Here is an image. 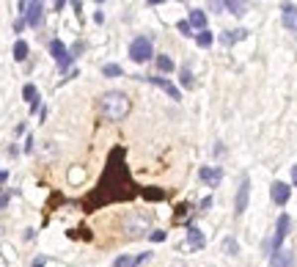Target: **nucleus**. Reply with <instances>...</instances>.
I'll use <instances>...</instances> for the list:
<instances>
[{
	"label": "nucleus",
	"mask_w": 297,
	"mask_h": 267,
	"mask_svg": "<svg viewBox=\"0 0 297 267\" xmlns=\"http://www.w3.org/2000/svg\"><path fill=\"white\" fill-rule=\"evenodd\" d=\"M130 107H132L130 96L121 94V91H107V94L99 99V113L107 121H121L127 113H130Z\"/></svg>",
	"instance_id": "obj_1"
},
{
	"label": "nucleus",
	"mask_w": 297,
	"mask_h": 267,
	"mask_svg": "<svg viewBox=\"0 0 297 267\" xmlns=\"http://www.w3.org/2000/svg\"><path fill=\"white\" fill-rule=\"evenodd\" d=\"M289 215H281L278 220H275V234H273V240H270V256L275 254V251H281V245H284V240H286V232H289Z\"/></svg>",
	"instance_id": "obj_4"
},
{
	"label": "nucleus",
	"mask_w": 297,
	"mask_h": 267,
	"mask_svg": "<svg viewBox=\"0 0 297 267\" xmlns=\"http://www.w3.org/2000/svg\"><path fill=\"white\" fill-rule=\"evenodd\" d=\"M50 55H53L55 61H58V69L64 72V69H69V64H72V53H66V47L55 39V42H50Z\"/></svg>",
	"instance_id": "obj_7"
},
{
	"label": "nucleus",
	"mask_w": 297,
	"mask_h": 267,
	"mask_svg": "<svg viewBox=\"0 0 297 267\" xmlns=\"http://www.w3.org/2000/svg\"><path fill=\"white\" fill-rule=\"evenodd\" d=\"M6 204H8V198H6V196H0V209H6Z\"/></svg>",
	"instance_id": "obj_36"
},
{
	"label": "nucleus",
	"mask_w": 297,
	"mask_h": 267,
	"mask_svg": "<svg viewBox=\"0 0 297 267\" xmlns=\"http://www.w3.org/2000/svg\"><path fill=\"white\" fill-rule=\"evenodd\" d=\"M53 3H55V11H61V8L66 6V0H53Z\"/></svg>",
	"instance_id": "obj_34"
},
{
	"label": "nucleus",
	"mask_w": 297,
	"mask_h": 267,
	"mask_svg": "<svg viewBox=\"0 0 297 267\" xmlns=\"http://www.w3.org/2000/svg\"><path fill=\"white\" fill-rule=\"evenodd\" d=\"M42 265H47V259H44V256H39V259H33V267H42Z\"/></svg>",
	"instance_id": "obj_33"
},
{
	"label": "nucleus",
	"mask_w": 297,
	"mask_h": 267,
	"mask_svg": "<svg viewBox=\"0 0 297 267\" xmlns=\"http://www.w3.org/2000/svg\"><path fill=\"white\" fill-rule=\"evenodd\" d=\"M248 198H250V179L242 177L239 190H237V201H234V212H237V215H242L245 209H248Z\"/></svg>",
	"instance_id": "obj_6"
},
{
	"label": "nucleus",
	"mask_w": 297,
	"mask_h": 267,
	"mask_svg": "<svg viewBox=\"0 0 297 267\" xmlns=\"http://www.w3.org/2000/svg\"><path fill=\"white\" fill-rule=\"evenodd\" d=\"M148 83H151V86H160V89L165 91L168 96H171V99H179V96H182V91H176V86L168 83V80H162V78H148Z\"/></svg>",
	"instance_id": "obj_14"
},
{
	"label": "nucleus",
	"mask_w": 297,
	"mask_h": 267,
	"mask_svg": "<svg viewBox=\"0 0 297 267\" xmlns=\"http://www.w3.org/2000/svg\"><path fill=\"white\" fill-rule=\"evenodd\" d=\"M143 196H146V198H157V201H160V198H162V190H157V187H146V190H143Z\"/></svg>",
	"instance_id": "obj_25"
},
{
	"label": "nucleus",
	"mask_w": 297,
	"mask_h": 267,
	"mask_svg": "<svg viewBox=\"0 0 297 267\" xmlns=\"http://www.w3.org/2000/svg\"><path fill=\"white\" fill-rule=\"evenodd\" d=\"M157 69H160L162 75H168V72H173V61L168 58V55H157Z\"/></svg>",
	"instance_id": "obj_19"
},
{
	"label": "nucleus",
	"mask_w": 297,
	"mask_h": 267,
	"mask_svg": "<svg viewBox=\"0 0 297 267\" xmlns=\"http://www.w3.org/2000/svg\"><path fill=\"white\" fill-rule=\"evenodd\" d=\"M22 96H25V99L30 102V105H33V102H39V89H36L33 83H28V86H25V89H22Z\"/></svg>",
	"instance_id": "obj_20"
},
{
	"label": "nucleus",
	"mask_w": 297,
	"mask_h": 267,
	"mask_svg": "<svg viewBox=\"0 0 297 267\" xmlns=\"http://www.w3.org/2000/svg\"><path fill=\"white\" fill-rule=\"evenodd\" d=\"M193 83V75H190V66H184L182 69V86H190Z\"/></svg>",
	"instance_id": "obj_26"
},
{
	"label": "nucleus",
	"mask_w": 297,
	"mask_h": 267,
	"mask_svg": "<svg viewBox=\"0 0 297 267\" xmlns=\"http://www.w3.org/2000/svg\"><path fill=\"white\" fill-rule=\"evenodd\" d=\"M151 55H154V50H151V42H148L146 36H138L135 42L130 44V58L135 64H146Z\"/></svg>",
	"instance_id": "obj_3"
},
{
	"label": "nucleus",
	"mask_w": 297,
	"mask_h": 267,
	"mask_svg": "<svg viewBox=\"0 0 297 267\" xmlns=\"http://www.w3.org/2000/svg\"><path fill=\"white\" fill-rule=\"evenodd\" d=\"M113 267H135V256H119L113 262Z\"/></svg>",
	"instance_id": "obj_23"
},
{
	"label": "nucleus",
	"mask_w": 297,
	"mask_h": 267,
	"mask_svg": "<svg viewBox=\"0 0 297 267\" xmlns=\"http://www.w3.org/2000/svg\"><path fill=\"white\" fill-rule=\"evenodd\" d=\"M281 14H284V25L289 30H297V6L295 3H281Z\"/></svg>",
	"instance_id": "obj_10"
},
{
	"label": "nucleus",
	"mask_w": 297,
	"mask_h": 267,
	"mask_svg": "<svg viewBox=\"0 0 297 267\" xmlns=\"http://www.w3.org/2000/svg\"><path fill=\"white\" fill-rule=\"evenodd\" d=\"M204 243H207V237L201 234V229H196V226H190V232H187V251H201Z\"/></svg>",
	"instance_id": "obj_11"
},
{
	"label": "nucleus",
	"mask_w": 297,
	"mask_h": 267,
	"mask_svg": "<svg viewBox=\"0 0 297 267\" xmlns=\"http://www.w3.org/2000/svg\"><path fill=\"white\" fill-rule=\"evenodd\" d=\"M30 28H42L44 22V0H28V14H25Z\"/></svg>",
	"instance_id": "obj_5"
},
{
	"label": "nucleus",
	"mask_w": 297,
	"mask_h": 267,
	"mask_svg": "<svg viewBox=\"0 0 297 267\" xmlns=\"http://www.w3.org/2000/svg\"><path fill=\"white\" fill-rule=\"evenodd\" d=\"M289 193H292V187L286 182H273L270 184V196H273V201L278 204V207H284V204L289 201Z\"/></svg>",
	"instance_id": "obj_8"
},
{
	"label": "nucleus",
	"mask_w": 297,
	"mask_h": 267,
	"mask_svg": "<svg viewBox=\"0 0 297 267\" xmlns=\"http://www.w3.org/2000/svg\"><path fill=\"white\" fill-rule=\"evenodd\" d=\"M245 36H248L245 30H228V33H223V36H220V42L226 44V47H231V44L237 42V39H245Z\"/></svg>",
	"instance_id": "obj_15"
},
{
	"label": "nucleus",
	"mask_w": 297,
	"mask_h": 267,
	"mask_svg": "<svg viewBox=\"0 0 297 267\" xmlns=\"http://www.w3.org/2000/svg\"><path fill=\"white\" fill-rule=\"evenodd\" d=\"M96 3H105V0H96Z\"/></svg>",
	"instance_id": "obj_38"
},
{
	"label": "nucleus",
	"mask_w": 297,
	"mask_h": 267,
	"mask_svg": "<svg viewBox=\"0 0 297 267\" xmlns=\"http://www.w3.org/2000/svg\"><path fill=\"white\" fill-rule=\"evenodd\" d=\"M148 229H151V218H148L146 212H130V215L124 218V234H127L130 240L148 234Z\"/></svg>",
	"instance_id": "obj_2"
},
{
	"label": "nucleus",
	"mask_w": 297,
	"mask_h": 267,
	"mask_svg": "<svg viewBox=\"0 0 297 267\" xmlns=\"http://www.w3.org/2000/svg\"><path fill=\"white\" fill-rule=\"evenodd\" d=\"M160 3H165V0H148V6H160Z\"/></svg>",
	"instance_id": "obj_37"
},
{
	"label": "nucleus",
	"mask_w": 297,
	"mask_h": 267,
	"mask_svg": "<svg viewBox=\"0 0 297 267\" xmlns=\"http://www.w3.org/2000/svg\"><path fill=\"white\" fill-rule=\"evenodd\" d=\"M226 3V8L234 14V17H242L245 14V0H223Z\"/></svg>",
	"instance_id": "obj_16"
},
{
	"label": "nucleus",
	"mask_w": 297,
	"mask_h": 267,
	"mask_svg": "<svg viewBox=\"0 0 297 267\" xmlns=\"http://www.w3.org/2000/svg\"><path fill=\"white\" fill-rule=\"evenodd\" d=\"M102 75H105V78H121V66L119 64H107V66H102Z\"/></svg>",
	"instance_id": "obj_21"
},
{
	"label": "nucleus",
	"mask_w": 297,
	"mask_h": 267,
	"mask_svg": "<svg viewBox=\"0 0 297 267\" xmlns=\"http://www.w3.org/2000/svg\"><path fill=\"white\" fill-rule=\"evenodd\" d=\"M83 50H85V44H83V42H77V44H74V47H72V58H74V55H80V53H83Z\"/></svg>",
	"instance_id": "obj_29"
},
{
	"label": "nucleus",
	"mask_w": 297,
	"mask_h": 267,
	"mask_svg": "<svg viewBox=\"0 0 297 267\" xmlns=\"http://www.w3.org/2000/svg\"><path fill=\"white\" fill-rule=\"evenodd\" d=\"M25 58H28V42L17 39V44H14V61H25Z\"/></svg>",
	"instance_id": "obj_17"
},
{
	"label": "nucleus",
	"mask_w": 297,
	"mask_h": 267,
	"mask_svg": "<svg viewBox=\"0 0 297 267\" xmlns=\"http://www.w3.org/2000/svg\"><path fill=\"white\" fill-rule=\"evenodd\" d=\"M198 177H201L204 184H209V187H218L220 179H223V168H212V166H204L201 171H198Z\"/></svg>",
	"instance_id": "obj_9"
},
{
	"label": "nucleus",
	"mask_w": 297,
	"mask_h": 267,
	"mask_svg": "<svg viewBox=\"0 0 297 267\" xmlns=\"http://www.w3.org/2000/svg\"><path fill=\"white\" fill-rule=\"evenodd\" d=\"M196 42H198V47H209V44H212V33H209V30H201V33L196 36Z\"/></svg>",
	"instance_id": "obj_22"
},
{
	"label": "nucleus",
	"mask_w": 297,
	"mask_h": 267,
	"mask_svg": "<svg viewBox=\"0 0 297 267\" xmlns=\"http://www.w3.org/2000/svg\"><path fill=\"white\" fill-rule=\"evenodd\" d=\"M223 248H226V254H231V256L239 251V248H237V240H234V237H226V240H223Z\"/></svg>",
	"instance_id": "obj_24"
},
{
	"label": "nucleus",
	"mask_w": 297,
	"mask_h": 267,
	"mask_svg": "<svg viewBox=\"0 0 297 267\" xmlns=\"http://www.w3.org/2000/svg\"><path fill=\"white\" fill-rule=\"evenodd\" d=\"M85 179V168H80V166H72L69 168V182L72 184H80Z\"/></svg>",
	"instance_id": "obj_18"
},
{
	"label": "nucleus",
	"mask_w": 297,
	"mask_h": 267,
	"mask_svg": "<svg viewBox=\"0 0 297 267\" xmlns=\"http://www.w3.org/2000/svg\"><path fill=\"white\" fill-rule=\"evenodd\" d=\"M151 240H154V243H162V240H165V232H151Z\"/></svg>",
	"instance_id": "obj_31"
},
{
	"label": "nucleus",
	"mask_w": 297,
	"mask_h": 267,
	"mask_svg": "<svg viewBox=\"0 0 297 267\" xmlns=\"http://www.w3.org/2000/svg\"><path fill=\"white\" fill-rule=\"evenodd\" d=\"M148 259H151V254H141V256H135V267H138V265H143V262H148Z\"/></svg>",
	"instance_id": "obj_30"
},
{
	"label": "nucleus",
	"mask_w": 297,
	"mask_h": 267,
	"mask_svg": "<svg viewBox=\"0 0 297 267\" xmlns=\"http://www.w3.org/2000/svg\"><path fill=\"white\" fill-rule=\"evenodd\" d=\"M25 28H28V19H25V17H19L17 22H14V33H22Z\"/></svg>",
	"instance_id": "obj_27"
},
{
	"label": "nucleus",
	"mask_w": 297,
	"mask_h": 267,
	"mask_svg": "<svg viewBox=\"0 0 297 267\" xmlns=\"http://www.w3.org/2000/svg\"><path fill=\"white\" fill-rule=\"evenodd\" d=\"M292 182H295V187H297V166L292 168Z\"/></svg>",
	"instance_id": "obj_35"
},
{
	"label": "nucleus",
	"mask_w": 297,
	"mask_h": 267,
	"mask_svg": "<svg viewBox=\"0 0 297 267\" xmlns=\"http://www.w3.org/2000/svg\"><path fill=\"white\" fill-rule=\"evenodd\" d=\"M187 22H190V28H196L198 33H201V30H207V14H204L201 8H193L190 17H187Z\"/></svg>",
	"instance_id": "obj_13"
},
{
	"label": "nucleus",
	"mask_w": 297,
	"mask_h": 267,
	"mask_svg": "<svg viewBox=\"0 0 297 267\" xmlns=\"http://www.w3.org/2000/svg\"><path fill=\"white\" fill-rule=\"evenodd\" d=\"M25 152H33V135H30L28 141H25Z\"/></svg>",
	"instance_id": "obj_32"
},
{
	"label": "nucleus",
	"mask_w": 297,
	"mask_h": 267,
	"mask_svg": "<svg viewBox=\"0 0 297 267\" xmlns=\"http://www.w3.org/2000/svg\"><path fill=\"white\" fill-rule=\"evenodd\" d=\"M270 259H273V267H292V262H295V254H292L289 248H281V251H275Z\"/></svg>",
	"instance_id": "obj_12"
},
{
	"label": "nucleus",
	"mask_w": 297,
	"mask_h": 267,
	"mask_svg": "<svg viewBox=\"0 0 297 267\" xmlns=\"http://www.w3.org/2000/svg\"><path fill=\"white\" fill-rule=\"evenodd\" d=\"M179 33H184V36L193 33V28H190V22H187V19H182V22H179Z\"/></svg>",
	"instance_id": "obj_28"
}]
</instances>
